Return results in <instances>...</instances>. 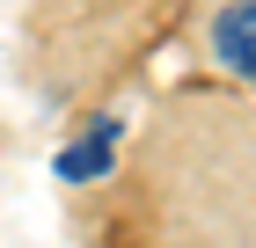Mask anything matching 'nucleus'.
Returning <instances> with one entry per match:
<instances>
[{
	"label": "nucleus",
	"mask_w": 256,
	"mask_h": 248,
	"mask_svg": "<svg viewBox=\"0 0 256 248\" xmlns=\"http://www.w3.org/2000/svg\"><path fill=\"white\" fill-rule=\"evenodd\" d=\"M212 44H220V58H227L242 80H256V0H242V7H227V15H220Z\"/></svg>",
	"instance_id": "nucleus-1"
},
{
	"label": "nucleus",
	"mask_w": 256,
	"mask_h": 248,
	"mask_svg": "<svg viewBox=\"0 0 256 248\" xmlns=\"http://www.w3.org/2000/svg\"><path fill=\"white\" fill-rule=\"evenodd\" d=\"M110 139H118V124L102 117V124L80 139L74 153H59V175H74V183H80V175H102V168H110Z\"/></svg>",
	"instance_id": "nucleus-2"
}]
</instances>
